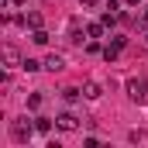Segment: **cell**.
<instances>
[{
    "label": "cell",
    "mask_w": 148,
    "mask_h": 148,
    "mask_svg": "<svg viewBox=\"0 0 148 148\" xmlns=\"http://www.w3.org/2000/svg\"><path fill=\"white\" fill-rule=\"evenodd\" d=\"M124 90H127V100H131V103H141V107L148 103V79L145 76H131Z\"/></svg>",
    "instance_id": "obj_1"
},
{
    "label": "cell",
    "mask_w": 148,
    "mask_h": 148,
    "mask_svg": "<svg viewBox=\"0 0 148 148\" xmlns=\"http://www.w3.org/2000/svg\"><path fill=\"white\" fill-rule=\"evenodd\" d=\"M35 131H38V127L31 124V121H28V117H24V121H10V138H14L17 145H28Z\"/></svg>",
    "instance_id": "obj_2"
},
{
    "label": "cell",
    "mask_w": 148,
    "mask_h": 148,
    "mask_svg": "<svg viewBox=\"0 0 148 148\" xmlns=\"http://www.w3.org/2000/svg\"><path fill=\"white\" fill-rule=\"evenodd\" d=\"M55 127H62V131H76V127H79V117H76V114H59V117H55Z\"/></svg>",
    "instance_id": "obj_3"
},
{
    "label": "cell",
    "mask_w": 148,
    "mask_h": 148,
    "mask_svg": "<svg viewBox=\"0 0 148 148\" xmlns=\"http://www.w3.org/2000/svg\"><path fill=\"white\" fill-rule=\"evenodd\" d=\"M83 97H86V100H100V97H103V86L93 83V79H86V83H83Z\"/></svg>",
    "instance_id": "obj_4"
},
{
    "label": "cell",
    "mask_w": 148,
    "mask_h": 148,
    "mask_svg": "<svg viewBox=\"0 0 148 148\" xmlns=\"http://www.w3.org/2000/svg\"><path fill=\"white\" fill-rule=\"evenodd\" d=\"M3 62H7V66H21L24 59H21V52H17L14 45H3Z\"/></svg>",
    "instance_id": "obj_5"
},
{
    "label": "cell",
    "mask_w": 148,
    "mask_h": 148,
    "mask_svg": "<svg viewBox=\"0 0 148 148\" xmlns=\"http://www.w3.org/2000/svg\"><path fill=\"white\" fill-rule=\"evenodd\" d=\"M45 69H48V73H62V69H66V59H62V55H55V52H52V55H48V59H45Z\"/></svg>",
    "instance_id": "obj_6"
},
{
    "label": "cell",
    "mask_w": 148,
    "mask_h": 148,
    "mask_svg": "<svg viewBox=\"0 0 148 148\" xmlns=\"http://www.w3.org/2000/svg\"><path fill=\"white\" fill-rule=\"evenodd\" d=\"M83 31H86V28H79V17H73V21H69V41L79 45V41H83Z\"/></svg>",
    "instance_id": "obj_7"
},
{
    "label": "cell",
    "mask_w": 148,
    "mask_h": 148,
    "mask_svg": "<svg viewBox=\"0 0 148 148\" xmlns=\"http://www.w3.org/2000/svg\"><path fill=\"white\" fill-rule=\"evenodd\" d=\"M103 31H107L103 21H90V24H86V38H103Z\"/></svg>",
    "instance_id": "obj_8"
},
{
    "label": "cell",
    "mask_w": 148,
    "mask_h": 148,
    "mask_svg": "<svg viewBox=\"0 0 148 148\" xmlns=\"http://www.w3.org/2000/svg\"><path fill=\"white\" fill-rule=\"evenodd\" d=\"M79 97H83V90H76V86H66V90H62V100H66V103H76Z\"/></svg>",
    "instance_id": "obj_9"
},
{
    "label": "cell",
    "mask_w": 148,
    "mask_h": 148,
    "mask_svg": "<svg viewBox=\"0 0 148 148\" xmlns=\"http://www.w3.org/2000/svg\"><path fill=\"white\" fill-rule=\"evenodd\" d=\"M21 69H24V73H38V69H45V62H38V59H24Z\"/></svg>",
    "instance_id": "obj_10"
},
{
    "label": "cell",
    "mask_w": 148,
    "mask_h": 148,
    "mask_svg": "<svg viewBox=\"0 0 148 148\" xmlns=\"http://www.w3.org/2000/svg\"><path fill=\"white\" fill-rule=\"evenodd\" d=\"M24 24H28L31 31H38V28H41V14H38V10H31V14L24 17Z\"/></svg>",
    "instance_id": "obj_11"
},
{
    "label": "cell",
    "mask_w": 148,
    "mask_h": 148,
    "mask_svg": "<svg viewBox=\"0 0 148 148\" xmlns=\"http://www.w3.org/2000/svg\"><path fill=\"white\" fill-rule=\"evenodd\" d=\"M35 127H38V134H48L52 131V121L48 117H35Z\"/></svg>",
    "instance_id": "obj_12"
},
{
    "label": "cell",
    "mask_w": 148,
    "mask_h": 148,
    "mask_svg": "<svg viewBox=\"0 0 148 148\" xmlns=\"http://www.w3.org/2000/svg\"><path fill=\"white\" fill-rule=\"evenodd\" d=\"M117 17H121V14H117V10H110V7H107V14H103L100 21H103V28H114V24H117Z\"/></svg>",
    "instance_id": "obj_13"
},
{
    "label": "cell",
    "mask_w": 148,
    "mask_h": 148,
    "mask_svg": "<svg viewBox=\"0 0 148 148\" xmlns=\"http://www.w3.org/2000/svg\"><path fill=\"white\" fill-rule=\"evenodd\" d=\"M48 38H52V35H48L45 28H38L35 35H31V41H35V45H48Z\"/></svg>",
    "instance_id": "obj_14"
},
{
    "label": "cell",
    "mask_w": 148,
    "mask_h": 148,
    "mask_svg": "<svg viewBox=\"0 0 148 148\" xmlns=\"http://www.w3.org/2000/svg\"><path fill=\"white\" fill-rule=\"evenodd\" d=\"M117 52H121L117 45H107V48H103V59H107V62H114V59H117Z\"/></svg>",
    "instance_id": "obj_15"
},
{
    "label": "cell",
    "mask_w": 148,
    "mask_h": 148,
    "mask_svg": "<svg viewBox=\"0 0 148 148\" xmlns=\"http://www.w3.org/2000/svg\"><path fill=\"white\" fill-rule=\"evenodd\" d=\"M28 107H31V110L41 107V93H31V97H28Z\"/></svg>",
    "instance_id": "obj_16"
},
{
    "label": "cell",
    "mask_w": 148,
    "mask_h": 148,
    "mask_svg": "<svg viewBox=\"0 0 148 148\" xmlns=\"http://www.w3.org/2000/svg\"><path fill=\"white\" fill-rule=\"evenodd\" d=\"M110 45H117V48H124V45H127V38H124V35H114V38H110Z\"/></svg>",
    "instance_id": "obj_17"
},
{
    "label": "cell",
    "mask_w": 148,
    "mask_h": 148,
    "mask_svg": "<svg viewBox=\"0 0 148 148\" xmlns=\"http://www.w3.org/2000/svg\"><path fill=\"white\" fill-rule=\"evenodd\" d=\"M79 3H83V7H97L100 0H79Z\"/></svg>",
    "instance_id": "obj_18"
},
{
    "label": "cell",
    "mask_w": 148,
    "mask_h": 148,
    "mask_svg": "<svg viewBox=\"0 0 148 148\" xmlns=\"http://www.w3.org/2000/svg\"><path fill=\"white\" fill-rule=\"evenodd\" d=\"M3 3H7V7H17V3H24V0H3Z\"/></svg>",
    "instance_id": "obj_19"
},
{
    "label": "cell",
    "mask_w": 148,
    "mask_h": 148,
    "mask_svg": "<svg viewBox=\"0 0 148 148\" xmlns=\"http://www.w3.org/2000/svg\"><path fill=\"white\" fill-rule=\"evenodd\" d=\"M141 21H145V28H148V7H145V14H141Z\"/></svg>",
    "instance_id": "obj_20"
},
{
    "label": "cell",
    "mask_w": 148,
    "mask_h": 148,
    "mask_svg": "<svg viewBox=\"0 0 148 148\" xmlns=\"http://www.w3.org/2000/svg\"><path fill=\"white\" fill-rule=\"evenodd\" d=\"M127 3H131V7H138V3H145V0H127Z\"/></svg>",
    "instance_id": "obj_21"
}]
</instances>
